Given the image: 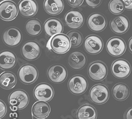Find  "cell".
Returning <instances> with one entry per match:
<instances>
[{
  "instance_id": "484cf974",
  "label": "cell",
  "mask_w": 132,
  "mask_h": 119,
  "mask_svg": "<svg viewBox=\"0 0 132 119\" xmlns=\"http://www.w3.org/2000/svg\"><path fill=\"white\" fill-rule=\"evenodd\" d=\"M17 79L14 74L10 71L1 73L0 76V85L4 89H10L16 86Z\"/></svg>"
},
{
  "instance_id": "d6986e66",
  "label": "cell",
  "mask_w": 132,
  "mask_h": 119,
  "mask_svg": "<svg viewBox=\"0 0 132 119\" xmlns=\"http://www.w3.org/2000/svg\"><path fill=\"white\" fill-rule=\"evenodd\" d=\"M18 9L24 17H31L37 13L38 4L35 0H21L19 3Z\"/></svg>"
},
{
  "instance_id": "f1b7e54d",
  "label": "cell",
  "mask_w": 132,
  "mask_h": 119,
  "mask_svg": "<svg viewBox=\"0 0 132 119\" xmlns=\"http://www.w3.org/2000/svg\"><path fill=\"white\" fill-rule=\"evenodd\" d=\"M71 41V44L72 47H78L80 46L83 41V37L82 34L77 31H72L68 33Z\"/></svg>"
},
{
  "instance_id": "8fae6325",
  "label": "cell",
  "mask_w": 132,
  "mask_h": 119,
  "mask_svg": "<svg viewBox=\"0 0 132 119\" xmlns=\"http://www.w3.org/2000/svg\"><path fill=\"white\" fill-rule=\"evenodd\" d=\"M18 7L14 2L7 0L0 4V17L5 21L14 19L18 14Z\"/></svg>"
},
{
  "instance_id": "ba28073f",
  "label": "cell",
  "mask_w": 132,
  "mask_h": 119,
  "mask_svg": "<svg viewBox=\"0 0 132 119\" xmlns=\"http://www.w3.org/2000/svg\"><path fill=\"white\" fill-rule=\"evenodd\" d=\"M68 87L71 93L74 95H81L88 88V82L86 77L81 75H75L69 79Z\"/></svg>"
},
{
  "instance_id": "1f68e13d",
  "label": "cell",
  "mask_w": 132,
  "mask_h": 119,
  "mask_svg": "<svg viewBox=\"0 0 132 119\" xmlns=\"http://www.w3.org/2000/svg\"><path fill=\"white\" fill-rule=\"evenodd\" d=\"M0 118H2L4 117V116L7 113V107L5 103L3 101H0Z\"/></svg>"
},
{
  "instance_id": "603a6c76",
  "label": "cell",
  "mask_w": 132,
  "mask_h": 119,
  "mask_svg": "<svg viewBox=\"0 0 132 119\" xmlns=\"http://www.w3.org/2000/svg\"><path fill=\"white\" fill-rule=\"evenodd\" d=\"M44 8L48 14L55 16L63 11L64 3L63 0H45Z\"/></svg>"
},
{
  "instance_id": "d4e9b609",
  "label": "cell",
  "mask_w": 132,
  "mask_h": 119,
  "mask_svg": "<svg viewBox=\"0 0 132 119\" xmlns=\"http://www.w3.org/2000/svg\"><path fill=\"white\" fill-rule=\"evenodd\" d=\"M112 95L118 101H124L129 97L130 90L127 85L119 83L115 85L112 90Z\"/></svg>"
},
{
  "instance_id": "2e32d148",
  "label": "cell",
  "mask_w": 132,
  "mask_h": 119,
  "mask_svg": "<svg viewBox=\"0 0 132 119\" xmlns=\"http://www.w3.org/2000/svg\"><path fill=\"white\" fill-rule=\"evenodd\" d=\"M110 28L113 32L122 35L127 32L130 28V22L129 19L123 15H120L111 20Z\"/></svg>"
},
{
  "instance_id": "83f0119b",
  "label": "cell",
  "mask_w": 132,
  "mask_h": 119,
  "mask_svg": "<svg viewBox=\"0 0 132 119\" xmlns=\"http://www.w3.org/2000/svg\"><path fill=\"white\" fill-rule=\"evenodd\" d=\"M108 8L109 11L114 14H121L125 9L122 0H111L109 3Z\"/></svg>"
},
{
  "instance_id": "9a60e30c",
  "label": "cell",
  "mask_w": 132,
  "mask_h": 119,
  "mask_svg": "<svg viewBox=\"0 0 132 119\" xmlns=\"http://www.w3.org/2000/svg\"><path fill=\"white\" fill-rule=\"evenodd\" d=\"M87 23L91 31L99 32L103 31L106 28L107 22L103 15L95 13L90 15Z\"/></svg>"
},
{
  "instance_id": "8992f818",
  "label": "cell",
  "mask_w": 132,
  "mask_h": 119,
  "mask_svg": "<svg viewBox=\"0 0 132 119\" xmlns=\"http://www.w3.org/2000/svg\"><path fill=\"white\" fill-rule=\"evenodd\" d=\"M111 71L116 78L125 79L131 73V66L126 60L119 58L114 61L111 66Z\"/></svg>"
},
{
  "instance_id": "4dcf8cb0",
  "label": "cell",
  "mask_w": 132,
  "mask_h": 119,
  "mask_svg": "<svg viewBox=\"0 0 132 119\" xmlns=\"http://www.w3.org/2000/svg\"><path fill=\"white\" fill-rule=\"evenodd\" d=\"M67 3L72 7H80L83 3V0H67Z\"/></svg>"
},
{
  "instance_id": "6da1fadb",
  "label": "cell",
  "mask_w": 132,
  "mask_h": 119,
  "mask_svg": "<svg viewBox=\"0 0 132 119\" xmlns=\"http://www.w3.org/2000/svg\"><path fill=\"white\" fill-rule=\"evenodd\" d=\"M71 47V41L68 36L65 34H57L51 38L47 43L49 50L58 54L67 53Z\"/></svg>"
},
{
  "instance_id": "9c48e42d",
  "label": "cell",
  "mask_w": 132,
  "mask_h": 119,
  "mask_svg": "<svg viewBox=\"0 0 132 119\" xmlns=\"http://www.w3.org/2000/svg\"><path fill=\"white\" fill-rule=\"evenodd\" d=\"M107 52L114 57L121 56L125 52L126 44L123 39L120 37H113L108 40L106 45Z\"/></svg>"
},
{
  "instance_id": "e575fe53",
  "label": "cell",
  "mask_w": 132,
  "mask_h": 119,
  "mask_svg": "<svg viewBox=\"0 0 132 119\" xmlns=\"http://www.w3.org/2000/svg\"><path fill=\"white\" fill-rule=\"evenodd\" d=\"M128 49H129V51L132 54V37H131L128 42Z\"/></svg>"
},
{
  "instance_id": "277c9868",
  "label": "cell",
  "mask_w": 132,
  "mask_h": 119,
  "mask_svg": "<svg viewBox=\"0 0 132 119\" xmlns=\"http://www.w3.org/2000/svg\"><path fill=\"white\" fill-rule=\"evenodd\" d=\"M38 77V71L34 66L26 64L22 66L18 71V77L20 82L26 85L33 84Z\"/></svg>"
},
{
  "instance_id": "4316f807",
  "label": "cell",
  "mask_w": 132,
  "mask_h": 119,
  "mask_svg": "<svg viewBox=\"0 0 132 119\" xmlns=\"http://www.w3.org/2000/svg\"><path fill=\"white\" fill-rule=\"evenodd\" d=\"M25 30L29 35L36 36L42 32V24L38 19H32L26 23Z\"/></svg>"
},
{
  "instance_id": "7402d4cb",
  "label": "cell",
  "mask_w": 132,
  "mask_h": 119,
  "mask_svg": "<svg viewBox=\"0 0 132 119\" xmlns=\"http://www.w3.org/2000/svg\"><path fill=\"white\" fill-rule=\"evenodd\" d=\"M87 63V58L83 52L76 51L72 52L68 58V64L71 69L81 70L84 67Z\"/></svg>"
},
{
  "instance_id": "ac0fdd59",
  "label": "cell",
  "mask_w": 132,
  "mask_h": 119,
  "mask_svg": "<svg viewBox=\"0 0 132 119\" xmlns=\"http://www.w3.org/2000/svg\"><path fill=\"white\" fill-rule=\"evenodd\" d=\"M44 29L46 35L48 37H52L62 33L63 25L62 22L58 19L50 18L44 23Z\"/></svg>"
},
{
  "instance_id": "d6a6232c",
  "label": "cell",
  "mask_w": 132,
  "mask_h": 119,
  "mask_svg": "<svg viewBox=\"0 0 132 119\" xmlns=\"http://www.w3.org/2000/svg\"><path fill=\"white\" fill-rule=\"evenodd\" d=\"M124 7L127 10H132V0H122Z\"/></svg>"
},
{
  "instance_id": "3957f363",
  "label": "cell",
  "mask_w": 132,
  "mask_h": 119,
  "mask_svg": "<svg viewBox=\"0 0 132 119\" xmlns=\"http://www.w3.org/2000/svg\"><path fill=\"white\" fill-rule=\"evenodd\" d=\"M109 97L108 88L103 84L95 85L90 90V99L96 104H103L108 101Z\"/></svg>"
},
{
  "instance_id": "4fadbf2b",
  "label": "cell",
  "mask_w": 132,
  "mask_h": 119,
  "mask_svg": "<svg viewBox=\"0 0 132 119\" xmlns=\"http://www.w3.org/2000/svg\"><path fill=\"white\" fill-rule=\"evenodd\" d=\"M34 96L38 101L48 102L53 97L54 90L50 84L41 83L35 86Z\"/></svg>"
},
{
  "instance_id": "30bf717a",
  "label": "cell",
  "mask_w": 132,
  "mask_h": 119,
  "mask_svg": "<svg viewBox=\"0 0 132 119\" xmlns=\"http://www.w3.org/2000/svg\"><path fill=\"white\" fill-rule=\"evenodd\" d=\"M84 48L88 54L92 55L97 54L103 50V42L99 36L90 35L85 39Z\"/></svg>"
},
{
  "instance_id": "7c38bea8",
  "label": "cell",
  "mask_w": 132,
  "mask_h": 119,
  "mask_svg": "<svg viewBox=\"0 0 132 119\" xmlns=\"http://www.w3.org/2000/svg\"><path fill=\"white\" fill-rule=\"evenodd\" d=\"M47 76L52 82L54 84H61L67 78V70L65 67L58 64L53 65L48 68Z\"/></svg>"
},
{
  "instance_id": "836d02e7",
  "label": "cell",
  "mask_w": 132,
  "mask_h": 119,
  "mask_svg": "<svg viewBox=\"0 0 132 119\" xmlns=\"http://www.w3.org/2000/svg\"><path fill=\"white\" fill-rule=\"evenodd\" d=\"M124 118V119H132V107L126 111Z\"/></svg>"
},
{
  "instance_id": "5bb4252c",
  "label": "cell",
  "mask_w": 132,
  "mask_h": 119,
  "mask_svg": "<svg viewBox=\"0 0 132 119\" xmlns=\"http://www.w3.org/2000/svg\"><path fill=\"white\" fill-rule=\"evenodd\" d=\"M4 43L9 47H14L19 45L22 40V33L16 28H10L4 32L3 35Z\"/></svg>"
},
{
  "instance_id": "e0dca14e",
  "label": "cell",
  "mask_w": 132,
  "mask_h": 119,
  "mask_svg": "<svg viewBox=\"0 0 132 119\" xmlns=\"http://www.w3.org/2000/svg\"><path fill=\"white\" fill-rule=\"evenodd\" d=\"M84 20L83 14L77 10L68 11L65 17V23L71 29H77L80 28L83 24Z\"/></svg>"
},
{
  "instance_id": "cb8c5ba5",
  "label": "cell",
  "mask_w": 132,
  "mask_h": 119,
  "mask_svg": "<svg viewBox=\"0 0 132 119\" xmlns=\"http://www.w3.org/2000/svg\"><path fill=\"white\" fill-rule=\"evenodd\" d=\"M77 119H96L97 111L95 107L90 104H84L78 109Z\"/></svg>"
},
{
  "instance_id": "44dd1931",
  "label": "cell",
  "mask_w": 132,
  "mask_h": 119,
  "mask_svg": "<svg viewBox=\"0 0 132 119\" xmlns=\"http://www.w3.org/2000/svg\"><path fill=\"white\" fill-rule=\"evenodd\" d=\"M50 113V107L47 102L38 101L34 104L32 107V115L37 119H44Z\"/></svg>"
},
{
  "instance_id": "5b68a950",
  "label": "cell",
  "mask_w": 132,
  "mask_h": 119,
  "mask_svg": "<svg viewBox=\"0 0 132 119\" xmlns=\"http://www.w3.org/2000/svg\"><path fill=\"white\" fill-rule=\"evenodd\" d=\"M88 76L94 81H102L108 75V67L102 61H96L90 64L88 69Z\"/></svg>"
},
{
  "instance_id": "7a4b0ae2",
  "label": "cell",
  "mask_w": 132,
  "mask_h": 119,
  "mask_svg": "<svg viewBox=\"0 0 132 119\" xmlns=\"http://www.w3.org/2000/svg\"><path fill=\"white\" fill-rule=\"evenodd\" d=\"M29 95L23 90H14L9 97V104L16 110H20L25 108L29 104Z\"/></svg>"
},
{
  "instance_id": "ffe728a7",
  "label": "cell",
  "mask_w": 132,
  "mask_h": 119,
  "mask_svg": "<svg viewBox=\"0 0 132 119\" xmlns=\"http://www.w3.org/2000/svg\"><path fill=\"white\" fill-rule=\"evenodd\" d=\"M17 63V57L12 51H4L0 53V68L4 70L13 69Z\"/></svg>"
},
{
  "instance_id": "52a82bcc",
  "label": "cell",
  "mask_w": 132,
  "mask_h": 119,
  "mask_svg": "<svg viewBox=\"0 0 132 119\" xmlns=\"http://www.w3.org/2000/svg\"><path fill=\"white\" fill-rule=\"evenodd\" d=\"M22 55L28 61H34L40 56L41 48L38 43L34 41H29L22 47Z\"/></svg>"
},
{
  "instance_id": "f546056e",
  "label": "cell",
  "mask_w": 132,
  "mask_h": 119,
  "mask_svg": "<svg viewBox=\"0 0 132 119\" xmlns=\"http://www.w3.org/2000/svg\"><path fill=\"white\" fill-rule=\"evenodd\" d=\"M86 4L92 8H96L101 5L102 0H85Z\"/></svg>"
}]
</instances>
